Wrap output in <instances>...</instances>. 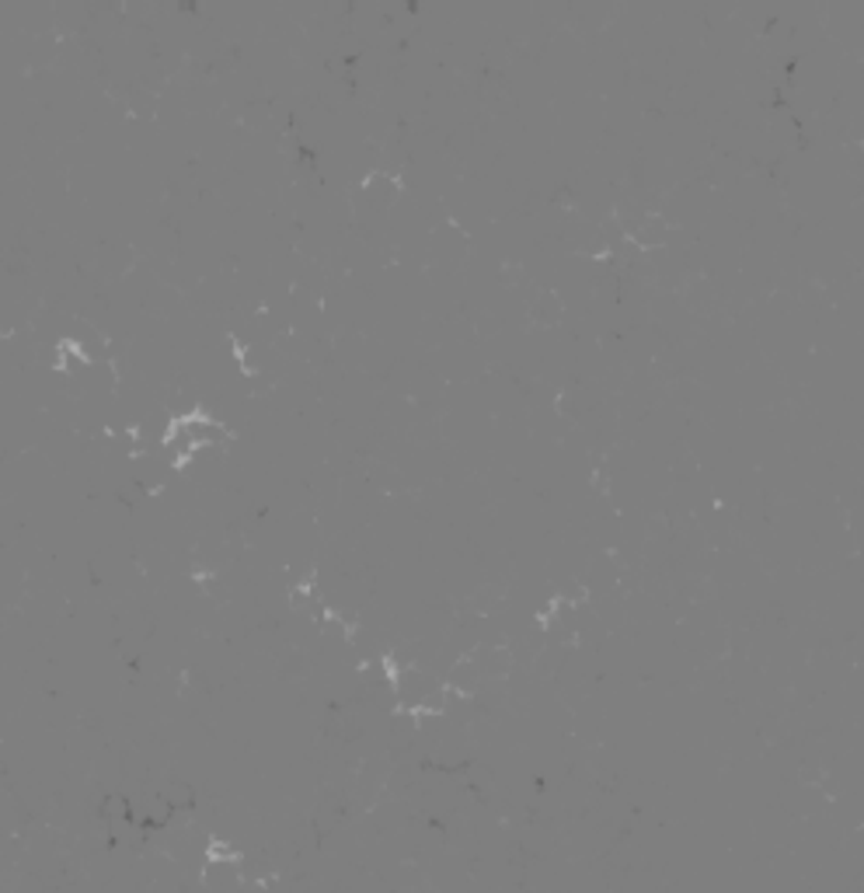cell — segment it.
<instances>
[{"mask_svg": "<svg viewBox=\"0 0 864 893\" xmlns=\"http://www.w3.org/2000/svg\"><path fill=\"white\" fill-rule=\"evenodd\" d=\"M223 437H228V430L210 416H181L168 430V443L181 446V451H196V446H206V443L223 440Z\"/></svg>", "mask_w": 864, "mask_h": 893, "instance_id": "cell-1", "label": "cell"}]
</instances>
